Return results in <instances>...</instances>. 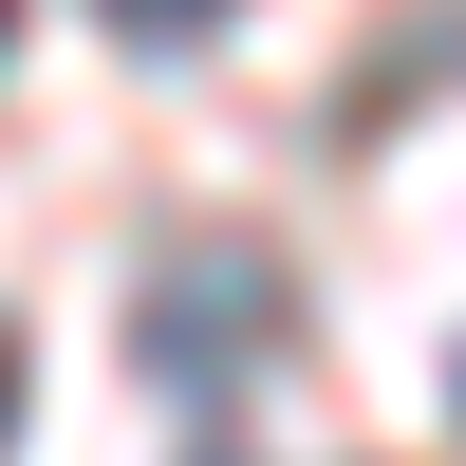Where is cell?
Listing matches in <instances>:
<instances>
[{
  "label": "cell",
  "mask_w": 466,
  "mask_h": 466,
  "mask_svg": "<svg viewBox=\"0 0 466 466\" xmlns=\"http://www.w3.org/2000/svg\"><path fill=\"white\" fill-rule=\"evenodd\" d=\"M243 336H280V280H261L243 243H187L168 280H149L131 355H149V392H224V355H243Z\"/></svg>",
  "instance_id": "1"
},
{
  "label": "cell",
  "mask_w": 466,
  "mask_h": 466,
  "mask_svg": "<svg viewBox=\"0 0 466 466\" xmlns=\"http://www.w3.org/2000/svg\"><path fill=\"white\" fill-rule=\"evenodd\" d=\"M0 448H19V336H0Z\"/></svg>",
  "instance_id": "3"
},
{
  "label": "cell",
  "mask_w": 466,
  "mask_h": 466,
  "mask_svg": "<svg viewBox=\"0 0 466 466\" xmlns=\"http://www.w3.org/2000/svg\"><path fill=\"white\" fill-rule=\"evenodd\" d=\"M448 410H466V392H448Z\"/></svg>",
  "instance_id": "4"
},
{
  "label": "cell",
  "mask_w": 466,
  "mask_h": 466,
  "mask_svg": "<svg viewBox=\"0 0 466 466\" xmlns=\"http://www.w3.org/2000/svg\"><path fill=\"white\" fill-rule=\"evenodd\" d=\"M94 19H112V37H206L224 0H94Z\"/></svg>",
  "instance_id": "2"
}]
</instances>
